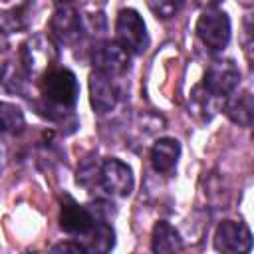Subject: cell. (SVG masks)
I'll return each instance as SVG.
<instances>
[{"mask_svg": "<svg viewBox=\"0 0 254 254\" xmlns=\"http://www.w3.org/2000/svg\"><path fill=\"white\" fill-rule=\"evenodd\" d=\"M4 161H6V149H4V145L0 143V169L4 167Z\"/></svg>", "mask_w": 254, "mask_h": 254, "instance_id": "7402d4cb", "label": "cell"}, {"mask_svg": "<svg viewBox=\"0 0 254 254\" xmlns=\"http://www.w3.org/2000/svg\"><path fill=\"white\" fill-rule=\"evenodd\" d=\"M224 111H226L230 121H234L242 127H250V123H252V93L246 89V91L236 93L232 97L228 95Z\"/></svg>", "mask_w": 254, "mask_h": 254, "instance_id": "5bb4252c", "label": "cell"}, {"mask_svg": "<svg viewBox=\"0 0 254 254\" xmlns=\"http://www.w3.org/2000/svg\"><path fill=\"white\" fill-rule=\"evenodd\" d=\"M115 32H117V44H121L127 54H143L149 48V34L145 28L143 18L139 16L137 10L125 8L117 14L115 22Z\"/></svg>", "mask_w": 254, "mask_h": 254, "instance_id": "277c9868", "label": "cell"}, {"mask_svg": "<svg viewBox=\"0 0 254 254\" xmlns=\"http://www.w3.org/2000/svg\"><path fill=\"white\" fill-rule=\"evenodd\" d=\"M198 40L212 52H220L230 42V18L218 8H206L196 22Z\"/></svg>", "mask_w": 254, "mask_h": 254, "instance_id": "5b68a950", "label": "cell"}, {"mask_svg": "<svg viewBox=\"0 0 254 254\" xmlns=\"http://www.w3.org/2000/svg\"><path fill=\"white\" fill-rule=\"evenodd\" d=\"M28 75L22 67V64H14V62H6L0 69V83L4 85L6 91L10 93H26V83H28Z\"/></svg>", "mask_w": 254, "mask_h": 254, "instance_id": "9a60e30c", "label": "cell"}, {"mask_svg": "<svg viewBox=\"0 0 254 254\" xmlns=\"http://www.w3.org/2000/svg\"><path fill=\"white\" fill-rule=\"evenodd\" d=\"M151 250L159 252V254L161 252H181L183 250V238L167 220H159L153 226Z\"/></svg>", "mask_w": 254, "mask_h": 254, "instance_id": "4fadbf2b", "label": "cell"}, {"mask_svg": "<svg viewBox=\"0 0 254 254\" xmlns=\"http://www.w3.org/2000/svg\"><path fill=\"white\" fill-rule=\"evenodd\" d=\"M212 99H216V97L210 95L202 85H196V87L192 89V95H190V107H192V113H194V115H200L202 119H210L212 113H214Z\"/></svg>", "mask_w": 254, "mask_h": 254, "instance_id": "e0dca14e", "label": "cell"}, {"mask_svg": "<svg viewBox=\"0 0 254 254\" xmlns=\"http://www.w3.org/2000/svg\"><path fill=\"white\" fill-rule=\"evenodd\" d=\"M54 2H58V4H65V2H69V0H54Z\"/></svg>", "mask_w": 254, "mask_h": 254, "instance_id": "603a6c76", "label": "cell"}, {"mask_svg": "<svg viewBox=\"0 0 254 254\" xmlns=\"http://www.w3.org/2000/svg\"><path fill=\"white\" fill-rule=\"evenodd\" d=\"M238 83H240L238 65L234 64V60L224 58V60H214L206 67L204 79L200 85L214 97H228L230 93H234Z\"/></svg>", "mask_w": 254, "mask_h": 254, "instance_id": "8992f818", "label": "cell"}, {"mask_svg": "<svg viewBox=\"0 0 254 254\" xmlns=\"http://www.w3.org/2000/svg\"><path fill=\"white\" fill-rule=\"evenodd\" d=\"M99 185L103 187V190L109 196H115V198L129 196L133 190L131 167L119 159H113V157L103 161L101 169H99Z\"/></svg>", "mask_w": 254, "mask_h": 254, "instance_id": "9c48e42d", "label": "cell"}, {"mask_svg": "<svg viewBox=\"0 0 254 254\" xmlns=\"http://www.w3.org/2000/svg\"><path fill=\"white\" fill-rule=\"evenodd\" d=\"M101 204L103 202H99V206L95 210H91V208L75 202L71 196H64L62 210H60V226L67 234L87 236V240H89L91 234H93V230H95V224H97L99 216H105Z\"/></svg>", "mask_w": 254, "mask_h": 254, "instance_id": "3957f363", "label": "cell"}, {"mask_svg": "<svg viewBox=\"0 0 254 254\" xmlns=\"http://www.w3.org/2000/svg\"><path fill=\"white\" fill-rule=\"evenodd\" d=\"M222 0H196V4L198 6H202V8H214L216 4H220Z\"/></svg>", "mask_w": 254, "mask_h": 254, "instance_id": "ffe728a7", "label": "cell"}, {"mask_svg": "<svg viewBox=\"0 0 254 254\" xmlns=\"http://www.w3.org/2000/svg\"><path fill=\"white\" fill-rule=\"evenodd\" d=\"M185 0H147V6L149 10L161 18V20H169L173 18L181 8H183Z\"/></svg>", "mask_w": 254, "mask_h": 254, "instance_id": "ac0fdd59", "label": "cell"}, {"mask_svg": "<svg viewBox=\"0 0 254 254\" xmlns=\"http://www.w3.org/2000/svg\"><path fill=\"white\" fill-rule=\"evenodd\" d=\"M26 119L20 107H16L14 103H6L0 101V133H8V135H16L24 129Z\"/></svg>", "mask_w": 254, "mask_h": 254, "instance_id": "2e32d148", "label": "cell"}, {"mask_svg": "<svg viewBox=\"0 0 254 254\" xmlns=\"http://www.w3.org/2000/svg\"><path fill=\"white\" fill-rule=\"evenodd\" d=\"M89 101L97 113L111 111L119 101V89L115 85V79L93 69V73L89 75Z\"/></svg>", "mask_w": 254, "mask_h": 254, "instance_id": "8fae6325", "label": "cell"}, {"mask_svg": "<svg viewBox=\"0 0 254 254\" xmlns=\"http://www.w3.org/2000/svg\"><path fill=\"white\" fill-rule=\"evenodd\" d=\"M91 64L93 69L99 73H105L109 77H119L129 67V54L127 50L117 42H99L91 50Z\"/></svg>", "mask_w": 254, "mask_h": 254, "instance_id": "52a82bcc", "label": "cell"}, {"mask_svg": "<svg viewBox=\"0 0 254 254\" xmlns=\"http://www.w3.org/2000/svg\"><path fill=\"white\" fill-rule=\"evenodd\" d=\"M52 252H73V254H81V252H87L85 250V246L83 244H79V242H60V244H54L52 246Z\"/></svg>", "mask_w": 254, "mask_h": 254, "instance_id": "d6986e66", "label": "cell"}, {"mask_svg": "<svg viewBox=\"0 0 254 254\" xmlns=\"http://www.w3.org/2000/svg\"><path fill=\"white\" fill-rule=\"evenodd\" d=\"M6 48H8V38H6V32L0 28V54H2Z\"/></svg>", "mask_w": 254, "mask_h": 254, "instance_id": "44dd1931", "label": "cell"}, {"mask_svg": "<svg viewBox=\"0 0 254 254\" xmlns=\"http://www.w3.org/2000/svg\"><path fill=\"white\" fill-rule=\"evenodd\" d=\"M83 30V18L71 6L58 8L50 20V38L62 46H75L81 40Z\"/></svg>", "mask_w": 254, "mask_h": 254, "instance_id": "ba28073f", "label": "cell"}, {"mask_svg": "<svg viewBox=\"0 0 254 254\" xmlns=\"http://www.w3.org/2000/svg\"><path fill=\"white\" fill-rule=\"evenodd\" d=\"M181 157V143L173 137H161L151 149V165L157 173L169 175Z\"/></svg>", "mask_w": 254, "mask_h": 254, "instance_id": "7c38bea8", "label": "cell"}, {"mask_svg": "<svg viewBox=\"0 0 254 254\" xmlns=\"http://www.w3.org/2000/svg\"><path fill=\"white\" fill-rule=\"evenodd\" d=\"M58 60V48L56 42L48 34H32L20 50V64L30 79L42 77L46 71L52 69V65Z\"/></svg>", "mask_w": 254, "mask_h": 254, "instance_id": "7a4b0ae2", "label": "cell"}, {"mask_svg": "<svg viewBox=\"0 0 254 254\" xmlns=\"http://www.w3.org/2000/svg\"><path fill=\"white\" fill-rule=\"evenodd\" d=\"M42 95L46 105L40 109L46 111L44 115L52 119V111H58V117H62L65 111L73 109L77 95H79V85L67 67H52L42 75Z\"/></svg>", "mask_w": 254, "mask_h": 254, "instance_id": "6da1fadb", "label": "cell"}, {"mask_svg": "<svg viewBox=\"0 0 254 254\" xmlns=\"http://www.w3.org/2000/svg\"><path fill=\"white\" fill-rule=\"evenodd\" d=\"M214 248L218 252L242 254L252 248V234L244 222L222 220L214 232Z\"/></svg>", "mask_w": 254, "mask_h": 254, "instance_id": "30bf717a", "label": "cell"}]
</instances>
